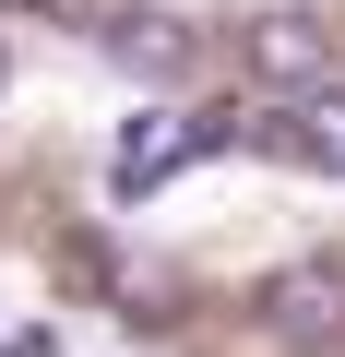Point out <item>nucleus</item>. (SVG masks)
Here are the masks:
<instances>
[{
	"instance_id": "nucleus-3",
	"label": "nucleus",
	"mask_w": 345,
	"mask_h": 357,
	"mask_svg": "<svg viewBox=\"0 0 345 357\" xmlns=\"http://www.w3.org/2000/svg\"><path fill=\"white\" fill-rule=\"evenodd\" d=\"M262 143H274V155H298V167H321V178H345V84L286 96V107L262 119Z\"/></svg>"
},
{
	"instance_id": "nucleus-6",
	"label": "nucleus",
	"mask_w": 345,
	"mask_h": 357,
	"mask_svg": "<svg viewBox=\"0 0 345 357\" xmlns=\"http://www.w3.org/2000/svg\"><path fill=\"white\" fill-rule=\"evenodd\" d=\"M0 13H48V0H0Z\"/></svg>"
},
{
	"instance_id": "nucleus-5",
	"label": "nucleus",
	"mask_w": 345,
	"mask_h": 357,
	"mask_svg": "<svg viewBox=\"0 0 345 357\" xmlns=\"http://www.w3.org/2000/svg\"><path fill=\"white\" fill-rule=\"evenodd\" d=\"M321 60H333V48H321V24H309V13H262V24H250V72H262V84L309 96V84H321Z\"/></svg>"
},
{
	"instance_id": "nucleus-1",
	"label": "nucleus",
	"mask_w": 345,
	"mask_h": 357,
	"mask_svg": "<svg viewBox=\"0 0 345 357\" xmlns=\"http://www.w3.org/2000/svg\"><path fill=\"white\" fill-rule=\"evenodd\" d=\"M238 131V107H131L119 119V143H107V203H143V191H167L191 155H215Z\"/></svg>"
},
{
	"instance_id": "nucleus-2",
	"label": "nucleus",
	"mask_w": 345,
	"mask_h": 357,
	"mask_svg": "<svg viewBox=\"0 0 345 357\" xmlns=\"http://www.w3.org/2000/svg\"><path fill=\"white\" fill-rule=\"evenodd\" d=\"M262 321L298 333V345H333V333H345V262H286V274L262 286Z\"/></svg>"
},
{
	"instance_id": "nucleus-4",
	"label": "nucleus",
	"mask_w": 345,
	"mask_h": 357,
	"mask_svg": "<svg viewBox=\"0 0 345 357\" xmlns=\"http://www.w3.org/2000/svg\"><path fill=\"white\" fill-rule=\"evenodd\" d=\"M95 48H107L119 72H143V84H179V72H191V24H167V13H107Z\"/></svg>"
}]
</instances>
